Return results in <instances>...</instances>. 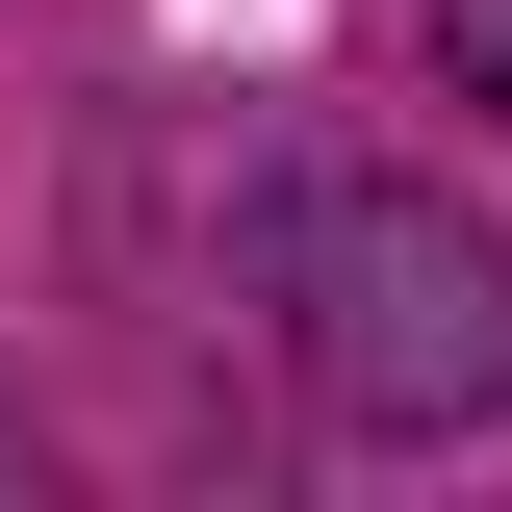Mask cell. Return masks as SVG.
<instances>
[{
	"label": "cell",
	"instance_id": "6da1fadb",
	"mask_svg": "<svg viewBox=\"0 0 512 512\" xmlns=\"http://www.w3.org/2000/svg\"><path fill=\"white\" fill-rule=\"evenodd\" d=\"M256 308H282L333 436H487L512 410V231L436 205V180H308L282 256H256Z\"/></svg>",
	"mask_w": 512,
	"mask_h": 512
},
{
	"label": "cell",
	"instance_id": "7a4b0ae2",
	"mask_svg": "<svg viewBox=\"0 0 512 512\" xmlns=\"http://www.w3.org/2000/svg\"><path fill=\"white\" fill-rule=\"evenodd\" d=\"M436 52H461V77H487V103H512V0H436Z\"/></svg>",
	"mask_w": 512,
	"mask_h": 512
},
{
	"label": "cell",
	"instance_id": "3957f363",
	"mask_svg": "<svg viewBox=\"0 0 512 512\" xmlns=\"http://www.w3.org/2000/svg\"><path fill=\"white\" fill-rule=\"evenodd\" d=\"M0 487H26V436H0Z\"/></svg>",
	"mask_w": 512,
	"mask_h": 512
}]
</instances>
